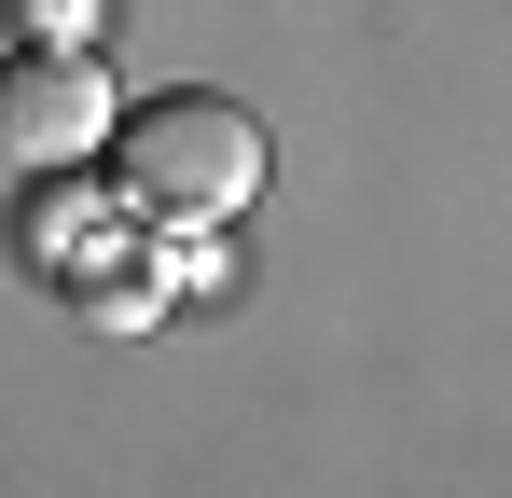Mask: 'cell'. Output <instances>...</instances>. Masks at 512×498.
<instances>
[{"label": "cell", "mask_w": 512, "mask_h": 498, "mask_svg": "<svg viewBox=\"0 0 512 498\" xmlns=\"http://www.w3.org/2000/svg\"><path fill=\"white\" fill-rule=\"evenodd\" d=\"M28 28L42 42H84V0H28Z\"/></svg>", "instance_id": "obj_3"}, {"label": "cell", "mask_w": 512, "mask_h": 498, "mask_svg": "<svg viewBox=\"0 0 512 498\" xmlns=\"http://www.w3.org/2000/svg\"><path fill=\"white\" fill-rule=\"evenodd\" d=\"M111 180H125L153 222H236L263 194V125L236 97H208V83H167V97H139V111L111 125Z\"/></svg>", "instance_id": "obj_1"}, {"label": "cell", "mask_w": 512, "mask_h": 498, "mask_svg": "<svg viewBox=\"0 0 512 498\" xmlns=\"http://www.w3.org/2000/svg\"><path fill=\"white\" fill-rule=\"evenodd\" d=\"M111 70H97L84 42H28V56H0V153L14 166H84L111 153Z\"/></svg>", "instance_id": "obj_2"}]
</instances>
